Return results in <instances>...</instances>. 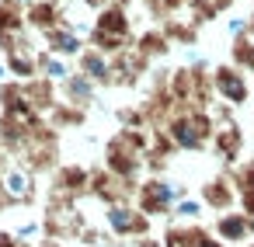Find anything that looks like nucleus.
I'll return each instance as SVG.
<instances>
[{"instance_id":"obj_3","label":"nucleus","mask_w":254,"mask_h":247,"mask_svg":"<svg viewBox=\"0 0 254 247\" xmlns=\"http://www.w3.org/2000/svg\"><path fill=\"white\" fill-rule=\"evenodd\" d=\"M247 247H254V244H247Z\"/></svg>"},{"instance_id":"obj_1","label":"nucleus","mask_w":254,"mask_h":247,"mask_svg":"<svg viewBox=\"0 0 254 247\" xmlns=\"http://www.w3.org/2000/svg\"><path fill=\"white\" fill-rule=\"evenodd\" d=\"M216 233L223 244H244L254 237V216L247 212H230V216H219L216 223Z\"/></svg>"},{"instance_id":"obj_2","label":"nucleus","mask_w":254,"mask_h":247,"mask_svg":"<svg viewBox=\"0 0 254 247\" xmlns=\"http://www.w3.org/2000/svg\"><path fill=\"white\" fill-rule=\"evenodd\" d=\"M205 202H209L212 209H230V205H233L230 185H226V181H212V185L205 188Z\"/></svg>"}]
</instances>
